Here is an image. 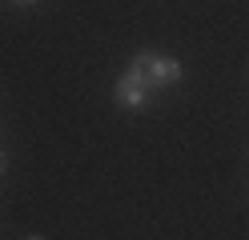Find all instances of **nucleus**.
Returning a JSON list of instances; mask_svg holds the SVG:
<instances>
[{
    "mask_svg": "<svg viewBox=\"0 0 249 240\" xmlns=\"http://www.w3.org/2000/svg\"><path fill=\"white\" fill-rule=\"evenodd\" d=\"M149 96H153V84L145 80V72L137 68V64H129V68L121 72L117 88H113V100H117L121 108H145Z\"/></svg>",
    "mask_w": 249,
    "mask_h": 240,
    "instance_id": "f257e3e1",
    "label": "nucleus"
},
{
    "mask_svg": "<svg viewBox=\"0 0 249 240\" xmlns=\"http://www.w3.org/2000/svg\"><path fill=\"white\" fill-rule=\"evenodd\" d=\"M137 68L145 72V80L153 88H165V84H177L181 80V64L173 56H161V52H137Z\"/></svg>",
    "mask_w": 249,
    "mask_h": 240,
    "instance_id": "f03ea898",
    "label": "nucleus"
},
{
    "mask_svg": "<svg viewBox=\"0 0 249 240\" xmlns=\"http://www.w3.org/2000/svg\"><path fill=\"white\" fill-rule=\"evenodd\" d=\"M12 4H40V0H12Z\"/></svg>",
    "mask_w": 249,
    "mask_h": 240,
    "instance_id": "7ed1b4c3",
    "label": "nucleus"
},
{
    "mask_svg": "<svg viewBox=\"0 0 249 240\" xmlns=\"http://www.w3.org/2000/svg\"><path fill=\"white\" fill-rule=\"evenodd\" d=\"M0 172H4V148H0Z\"/></svg>",
    "mask_w": 249,
    "mask_h": 240,
    "instance_id": "20e7f679",
    "label": "nucleus"
},
{
    "mask_svg": "<svg viewBox=\"0 0 249 240\" xmlns=\"http://www.w3.org/2000/svg\"><path fill=\"white\" fill-rule=\"evenodd\" d=\"M24 240H40V236H24Z\"/></svg>",
    "mask_w": 249,
    "mask_h": 240,
    "instance_id": "39448f33",
    "label": "nucleus"
}]
</instances>
